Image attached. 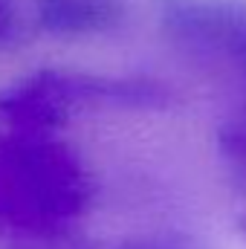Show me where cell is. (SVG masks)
<instances>
[{"label": "cell", "mask_w": 246, "mask_h": 249, "mask_svg": "<svg viewBox=\"0 0 246 249\" xmlns=\"http://www.w3.org/2000/svg\"><path fill=\"white\" fill-rule=\"evenodd\" d=\"M18 23V3L15 0H0V41H6L12 35Z\"/></svg>", "instance_id": "cell-5"}, {"label": "cell", "mask_w": 246, "mask_h": 249, "mask_svg": "<svg viewBox=\"0 0 246 249\" xmlns=\"http://www.w3.org/2000/svg\"><path fill=\"white\" fill-rule=\"evenodd\" d=\"M159 20L180 47L246 72V0H162Z\"/></svg>", "instance_id": "cell-2"}, {"label": "cell", "mask_w": 246, "mask_h": 249, "mask_svg": "<svg viewBox=\"0 0 246 249\" xmlns=\"http://www.w3.org/2000/svg\"><path fill=\"white\" fill-rule=\"evenodd\" d=\"M124 0H35V20L50 35H99L122 26Z\"/></svg>", "instance_id": "cell-3"}, {"label": "cell", "mask_w": 246, "mask_h": 249, "mask_svg": "<svg viewBox=\"0 0 246 249\" xmlns=\"http://www.w3.org/2000/svg\"><path fill=\"white\" fill-rule=\"evenodd\" d=\"M87 203V171L67 145L41 130L0 145V229L23 247L67 241Z\"/></svg>", "instance_id": "cell-1"}, {"label": "cell", "mask_w": 246, "mask_h": 249, "mask_svg": "<svg viewBox=\"0 0 246 249\" xmlns=\"http://www.w3.org/2000/svg\"><path fill=\"white\" fill-rule=\"evenodd\" d=\"M238 229H241V232H244V235H246V214H244V217H241V223H238Z\"/></svg>", "instance_id": "cell-7"}, {"label": "cell", "mask_w": 246, "mask_h": 249, "mask_svg": "<svg viewBox=\"0 0 246 249\" xmlns=\"http://www.w3.org/2000/svg\"><path fill=\"white\" fill-rule=\"evenodd\" d=\"M232 148H238V151L246 154V136H235V139H232Z\"/></svg>", "instance_id": "cell-6"}, {"label": "cell", "mask_w": 246, "mask_h": 249, "mask_svg": "<svg viewBox=\"0 0 246 249\" xmlns=\"http://www.w3.org/2000/svg\"><path fill=\"white\" fill-rule=\"evenodd\" d=\"M23 249H203L194 241L185 238H133V241H119L110 247H70L67 241L58 244H44V247H23Z\"/></svg>", "instance_id": "cell-4"}]
</instances>
